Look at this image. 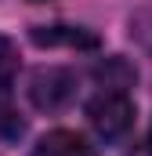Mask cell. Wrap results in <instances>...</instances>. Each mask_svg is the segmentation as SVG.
<instances>
[{
    "mask_svg": "<svg viewBox=\"0 0 152 156\" xmlns=\"http://www.w3.org/2000/svg\"><path fill=\"white\" fill-rule=\"evenodd\" d=\"M87 120H91V127H94L105 142H116V138H123V134L130 131V123H134V102H130L127 91L105 87V91H98V94L87 102Z\"/></svg>",
    "mask_w": 152,
    "mask_h": 156,
    "instance_id": "6da1fadb",
    "label": "cell"
},
{
    "mask_svg": "<svg viewBox=\"0 0 152 156\" xmlns=\"http://www.w3.org/2000/svg\"><path fill=\"white\" fill-rule=\"evenodd\" d=\"M76 94V76L62 66H43L29 76V102L40 113H58L73 102Z\"/></svg>",
    "mask_w": 152,
    "mask_h": 156,
    "instance_id": "7a4b0ae2",
    "label": "cell"
},
{
    "mask_svg": "<svg viewBox=\"0 0 152 156\" xmlns=\"http://www.w3.org/2000/svg\"><path fill=\"white\" fill-rule=\"evenodd\" d=\"M33 156H94V145H91L83 134L58 127V131H47L36 142Z\"/></svg>",
    "mask_w": 152,
    "mask_h": 156,
    "instance_id": "3957f363",
    "label": "cell"
},
{
    "mask_svg": "<svg viewBox=\"0 0 152 156\" xmlns=\"http://www.w3.org/2000/svg\"><path fill=\"white\" fill-rule=\"evenodd\" d=\"M33 44H40V47H98V37L80 26H36Z\"/></svg>",
    "mask_w": 152,
    "mask_h": 156,
    "instance_id": "277c9868",
    "label": "cell"
},
{
    "mask_svg": "<svg viewBox=\"0 0 152 156\" xmlns=\"http://www.w3.org/2000/svg\"><path fill=\"white\" fill-rule=\"evenodd\" d=\"M15 69H18V47H15L7 37H0V87L11 83Z\"/></svg>",
    "mask_w": 152,
    "mask_h": 156,
    "instance_id": "5b68a950",
    "label": "cell"
},
{
    "mask_svg": "<svg viewBox=\"0 0 152 156\" xmlns=\"http://www.w3.org/2000/svg\"><path fill=\"white\" fill-rule=\"evenodd\" d=\"M22 127H26V123L11 113V105L0 102V131H4V134H22Z\"/></svg>",
    "mask_w": 152,
    "mask_h": 156,
    "instance_id": "8992f818",
    "label": "cell"
},
{
    "mask_svg": "<svg viewBox=\"0 0 152 156\" xmlns=\"http://www.w3.org/2000/svg\"><path fill=\"white\" fill-rule=\"evenodd\" d=\"M149 149H152V131H149Z\"/></svg>",
    "mask_w": 152,
    "mask_h": 156,
    "instance_id": "52a82bcc",
    "label": "cell"
}]
</instances>
